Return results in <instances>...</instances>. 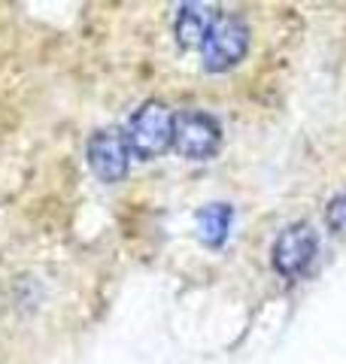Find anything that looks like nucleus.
Segmentation results:
<instances>
[{"instance_id": "nucleus-1", "label": "nucleus", "mask_w": 346, "mask_h": 364, "mask_svg": "<svg viewBox=\"0 0 346 364\" xmlns=\"http://www.w3.org/2000/svg\"><path fill=\"white\" fill-rule=\"evenodd\" d=\"M173 128H177V116L170 112V107L161 100H146L131 116L128 131H125L131 155H137L140 161L161 158L167 149H173Z\"/></svg>"}, {"instance_id": "nucleus-2", "label": "nucleus", "mask_w": 346, "mask_h": 364, "mask_svg": "<svg viewBox=\"0 0 346 364\" xmlns=\"http://www.w3.org/2000/svg\"><path fill=\"white\" fill-rule=\"evenodd\" d=\"M249 52V28L246 21L234 13H216L210 31L201 46L204 67L210 73H225L237 67Z\"/></svg>"}, {"instance_id": "nucleus-3", "label": "nucleus", "mask_w": 346, "mask_h": 364, "mask_svg": "<svg viewBox=\"0 0 346 364\" xmlns=\"http://www.w3.org/2000/svg\"><path fill=\"white\" fill-rule=\"evenodd\" d=\"M316 255H319V234L313 231V225L295 222L273 240L271 264L280 277L295 279V277H301V273L310 270Z\"/></svg>"}, {"instance_id": "nucleus-4", "label": "nucleus", "mask_w": 346, "mask_h": 364, "mask_svg": "<svg viewBox=\"0 0 346 364\" xmlns=\"http://www.w3.org/2000/svg\"><path fill=\"white\" fill-rule=\"evenodd\" d=\"M222 146V124H219L210 112L189 109L177 116V128H173V149L189 161H210Z\"/></svg>"}, {"instance_id": "nucleus-5", "label": "nucleus", "mask_w": 346, "mask_h": 364, "mask_svg": "<svg viewBox=\"0 0 346 364\" xmlns=\"http://www.w3.org/2000/svg\"><path fill=\"white\" fill-rule=\"evenodd\" d=\"M85 158H88L91 173L100 182H107V186H115V182H122L131 170L128 136L119 128H103L98 134H91V140L85 146Z\"/></svg>"}, {"instance_id": "nucleus-6", "label": "nucleus", "mask_w": 346, "mask_h": 364, "mask_svg": "<svg viewBox=\"0 0 346 364\" xmlns=\"http://www.w3.org/2000/svg\"><path fill=\"white\" fill-rule=\"evenodd\" d=\"M216 18V9L204 4H186L179 6L177 21H173V37H177L179 49H201L204 37Z\"/></svg>"}, {"instance_id": "nucleus-7", "label": "nucleus", "mask_w": 346, "mask_h": 364, "mask_svg": "<svg viewBox=\"0 0 346 364\" xmlns=\"http://www.w3.org/2000/svg\"><path fill=\"white\" fill-rule=\"evenodd\" d=\"M231 222H234V207L231 203H206L194 215V231H198V240L206 249H222L228 234H231Z\"/></svg>"}, {"instance_id": "nucleus-8", "label": "nucleus", "mask_w": 346, "mask_h": 364, "mask_svg": "<svg viewBox=\"0 0 346 364\" xmlns=\"http://www.w3.org/2000/svg\"><path fill=\"white\" fill-rule=\"evenodd\" d=\"M325 222L334 234H343L346 231V188L337 191L331 200H328V213H325Z\"/></svg>"}]
</instances>
